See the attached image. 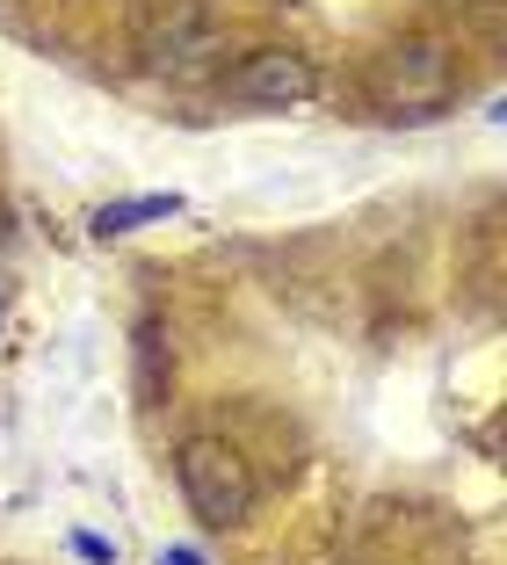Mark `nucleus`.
<instances>
[{"label": "nucleus", "instance_id": "1", "mask_svg": "<svg viewBox=\"0 0 507 565\" xmlns=\"http://www.w3.org/2000/svg\"><path fill=\"white\" fill-rule=\"evenodd\" d=\"M457 87H464V66L442 36H392L370 66V95L392 117H442L457 102Z\"/></svg>", "mask_w": 507, "mask_h": 565}, {"label": "nucleus", "instance_id": "2", "mask_svg": "<svg viewBox=\"0 0 507 565\" xmlns=\"http://www.w3.org/2000/svg\"><path fill=\"white\" fill-rule=\"evenodd\" d=\"M175 479H181V500H189V515L203 530H240L254 515V500H262L254 465H246L225 435H189L175 449Z\"/></svg>", "mask_w": 507, "mask_h": 565}, {"label": "nucleus", "instance_id": "3", "mask_svg": "<svg viewBox=\"0 0 507 565\" xmlns=\"http://www.w3.org/2000/svg\"><path fill=\"white\" fill-rule=\"evenodd\" d=\"M138 51H146V66L167 73V81H197V73L218 66V51H225V22L203 8V0H160L138 30Z\"/></svg>", "mask_w": 507, "mask_h": 565}, {"label": "nucleus", "instance_id": "4", "mask_svg": "<svg viewBox=\"0 0 507 565\" xmlns=\"http://www.w3.org/2000/svg\"><path fill=\"white\" fill-rule=\"evenodd\" d=\"M225 95H232V102H246V109H297V102L319 95V73H311L305 51L262 44V51H246L240 66L225 73Z\"/></svg>", "mask_w": 507, "mask_h": 565}, {"label": "nucleus", "instance_id": "5", "mask_svg": "<svg viewBox=\"0 0 507 565\" xmlns=\"http://www.w3.org/2000/svg\"><path fill=\"white\" fill-rule=\"evenodd\" d=\"M175 211H181L175 189H160V196H131V203H102V211H95V239H124V233H138V225H152V217H175Z\"/></svg>", "mask_w": 507, "mask_h": 565}, {"label": "nucleus", "instance_id": "6", "mask_svg": "<svg viewBox=\"0 0 507 565\" xmlns=\"http://www.w3.org/2000/svg\"><path fill=\"white\" fill-rule=\"evenodd\" d=\"M73 551H81L87 565H116V544H109V536H87L81 530V536H73Z\"/></svg>", "mask_w": 507, "mask_h": 565}, {"label": "nucleus", "instance_id": "7", "mask_svg": "<svg viewBox=\"0 0 507 565\" xmlns=\"http://www.w3.org/2000/svg\"><path fill=\"white\" fill-rule=\"evenodd\" d=\"M160 565H203V551H189V544H175V551H160Z\"/></svg>", "mask_w": 507, "mask_h": 565}]
</instances>
